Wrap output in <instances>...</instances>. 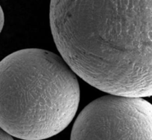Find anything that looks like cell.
<instances>
[{
	"label": "cell",
	"instance_id": "3",
	"mask_svg": "<svg viewBox=\"0 0 152 140\" xmlns=\"http://www.w3.org/2000/svg\"><path fill=\"white\" fill-rule=\"evenodd\" d=\"M70 140H152V104L140 97L99 98L79 113Z\"/></svg>",
	"mask_w": 152,
	"mask_h": 140
},
{
	"label": "cell",
	"instance_id": "4",
	"mask_svg": "<svg viewBox=\"0 0 152 140\" xmlns=\"http://www.w3.org/2000/svg\"><path fill=\"white\" fill-rule=\"evenodd\" d=\"M0 140H14L12 136L0 128Z\"/></svg>",
	"mask_w": 152,
	"mask_h": 140
},
{
	"label": "cell",
	"instance_id": "2",
	"mask_svg": "<svg viewBox=\"0 0 152 140\" xmlns=\"http://www.w3.org/2000/svg\"><path fill=\"white\" fill-rule=\"evenodd\" d=\"M80 102L76 74L49 51L26 49L0 61V128L24 140H43L64 131Z\"/></svg>",
	"mask_w": 152,
	"mask_h": 140
},
{
	"label": "cell",
	"instance_id": "1",
	"mask_svg": "<svg viewBox=\"0 0 152 140\" xmlns=\"http://www.w3.org/2000/svg\"><path fill=\"white\" fill-rule=\"evenodd\" d=\"M61 57L104 93L152 96V0H51Z\"/></svg>",
	"mask_w": 152,
	"mask_h": 140
},
{
	"label": "cell",
	"instance_id": "5",
	"mask_svg": "<svg viewBox=\"0 0 152 140\" xmlns=\"http://www.w3.org/2000/svg\"><path fill=\"white\" fill-rule=\"evenodd\" d=\"M4 23H5V15H4L3 10L0 5V33L2 31L4 26Z\"/></svg>",
	"mask_w": 152,
	"mask_h": 140
}]
</instances>
